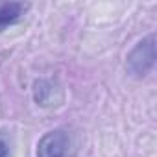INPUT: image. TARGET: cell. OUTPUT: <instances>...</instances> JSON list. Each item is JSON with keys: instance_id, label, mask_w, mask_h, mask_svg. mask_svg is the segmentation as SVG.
Instances as JSON below:
<instances>
[{"instance_id": "1", "label": "cell", "mask_w": 157, "mask_h": 157, "mask_svg": "<svg viewBox=\"0 0 157 157\" xmlns=\"http://www.w3.org/2000/svg\"><path fill=\"white\" fill-rule=\"evenodd\" d=\"M155 65V37L148 35L140 39L126 56V68L135 78H144Z\"/></svg>"}, {"instance_id": "2", "label": "cell", "mask_w": 157, "mask_h": 157, "mask_svg": "<svg viewBox=\"0 0 157 157\" xmlns=\"http://www.w3.org/2000/svg\"><path fill=\"white\" fill-rule=\"evenodd\" d=\"M72 150V137L67 129L57 128L44 133L35 150V157H70Z\"/></svg>"}, {"instance_id": "3", "label": "cell", "mask_w": 157, "mask_h": 157, "mask_svg": "<svg viewBox=\"0 0 157 157\" xmlns=\"http://www.w3.org/2000/svg\"><path fill=\"white\" fill-rule=\"evenodd\" d=\"M28 8H30V4H22V2H4V4H0V32H4L10 26L17 24L21 21V17L26 13Z\"/></svg>"}, {"instance_id": "4", "label": "cell", "mask_w": 157, "mask_h": 157, "mask_svg": "<svg viewBox=\"0 0 157 157\" xmlns=\"http://www.w3.org/2000/svg\"><path fill=\"white\" fill-rule=\"evenodd\" d=\"M0 157H10V142L0 133Z\"/></svg>"}]
</instances>
